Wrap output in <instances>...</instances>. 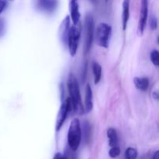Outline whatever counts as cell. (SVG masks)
I'll return each instance as SVG.
<instances>
[{
    "label": "cell",
    "mask_w": 159,
    "mask_h": 159,
    "mask_svg": "<svg viewBox=\"0 0 159 159\" xmlns=\"http://www.w3.org/2000/svg\"><path fill=\"white\" fill-rule=\"evenodd\" d=\"M67 86H68V90L70 96L69 99L71 101L72 109L75 112L78 113L79 114H83L85 113L84 106L82 102L79 83H78L77 79L75 77L74 75L71 74L69 75L68 82H67Z\"/></svg>",
    "instance_id": "6da1fadb"
},
{
    "label": "cell",
    "mask_w": 159,
    "mask_h": 159,
    "mask_svg": "<svg viewBox=\"0 0 159 159\" xmlns=\"http://www.w3.org/2000/svg\"><path fill=\"white\" fill-rule=\"evenodd\" d=\"M82 139V130H81L80 121L75 118L70 124L68 133V143L70 148L72 151H76L79 148Z\"/></svg>",
    "instance_id": "7a4b0ae2"
},
{
    "label": "cell",
    "mask_w": 159,
    "mask_h": 159,
    "mask_svg": "<svg viewBox=\"0 0 159 159\" xmlns=\"http://www.w3.org/2000/svg\"><path fill=\"white\" fill-rule=\"evenodd\" d=\"M111 31L112 28L110 25L105 23H99L96 29V32H95L96 43L102 48H108Z\"/></svg>",
    "instance_id": "3957f363"
},
{
    "label": "cell",
    "mask_w": 159,
    "mask_h": 159,
    "mask_svg": "<svg viewBox=\"0 0 159 159\" xmlns=\"http://www.w3.org/2000/svg\"><path fill=\"white\" fill-rule=\"evenodd\" d=\"M85 43H84V51L85 54L89 51L92 47V43L94 37V22L92 15L88 14L85 17Z\"/></svg>",
    "instance_id": "277c9868"
},
{
    "label": "cell",
    "mask_w": 159,
    "mask_h": 159,
    "mask_svg": "<svg viewBox=\"0 0 159 159\" xmlns=\"http://www.w3.org/2000/svg\"><path fill=\"white\" fill-rule=\"evenodd\" d=\"M76 25L69 28L68 39H67L68 49H69L70 54L71 56L75 55L76 52H77L78 46H79V39H80V28L78 27Z\"/></svg>",
    "instance_id": "5b68a950"
},
{
    "label": "cell",
    "mask_w": 159,
    "mask_h": 159,
    "mask_svg": "<svg viewBox=\"0 0 159 159\" xmlns=\"http://www.w3.org/2000/svg\"><path fill=\"white\" fill-rule=\"evenodd\" d=\"M72 107H71V101L69 98H67L65 102L61 104L60 109H59L58 113H57V120H56V130L59 131L63 126L68 113L71 111Z\"/></svg>",
    "instance_id": "8992f818"
},
{
    "label": "cell",
    "mask_w": 159,
    "mask_h": 159,
    "mask_svg": "<svg viewBox=\"0 0 159 159\" xmlns=\"http://www.w3.org/2000/svg\"><path fill=\"white\" fill-rule=\"evenodd\" d=\"M148 13V0H141V13L138 22V34L142 35L147 23Z\"/></svg>",
    "instance_id": "52a82bcc"
},
{
    "label": "cell",
    "mask_w": 159,
    "mask_h": 159,
    "mask_svg": "<svg viewBox=\"0 0 159 159\" xmlns=\"http://www.w3.org/2000/svg\"><path fill=\"white\" fill-rule=\"evenodd\" d=\"M57 0H34V6L40 10L52 12L57 6Z\"/></svg>",
    "instance_id": "ba28073f"
},
{
    "label": "cell",
    "mask_w": 159,
    "mask_h": 159,
    "mask_svg": "<svg viewBox=\"0 0 159 159\" xmlns=\"http://www.w3.org/2000/svg\"><path fill=\"white\" fill-rule=\"evenodd\" d=\"M69 10L70 16L74 25L79 23L80 19V12H79V5L78 0H69Z\"/></svg>",
    "instance_id": "9c48e42d"
},
{
    "label": "cell",
    "mask_w": 159,
    "mask_h": 159,
    "mask_svg": "<svg viewBox=\"0 0 159 159\" xmlns=\"http://www.w3.org/2000/svg\"><path fill=\"white\" fill-rule=\"evenodd\" d=\"M93 108V91L91 86L89 85H86L85 88V106H84V111L85 113H89Z\"/></svg>",
    "instance_id": "30bf717a"
},
{
    "label": "cell",
    "mask_w": 159,
    "mask_h": 159,
    "mask_svg": "<svg viewBox=\"0 0 159 159\" xmlns=\"http://www.w3.org/2000/svg\"><path fill=\"white\" fill-rule=\"evenodd\" d=\"M69 23L70 19L69 16H66L65 20L62 21L60 26V38L64 43H67V39H68V30H69Z\"/></svg>",
    "instance_id": "8fae6325"
},
{
    "label": "cell",
    "mask_w": 159,
    "mask_h": 159,
    "mask_svg": "<svg viewBox=\"0 0 159 159\" xmlns=\"http://www.w3.org/2000/svg\"><path fill=\"white\" fill-rule=\"evenodd\" d=\"M130 17V0L123 2V29L125 30Z\"/></svg>",
    "instance_id": "7c38bea8"
},
{
    "label": "cell",
    "mask_w": 159,
    "mask_h": 159,
    "mask_svg": "<svg viewBox=\"0 0 159 159\" xmlns=\"http://www.w3.org/2000/svg\"><path fill=\"white\" fill-rule=\"evenodd\" d=\"M134 82L138 89L141 90V91H146L148 88L149 80L148 78H138L135 77L134 79Z\"/></svg>",
    "instance_id": "4fadbf2b"
},
{
    "label": "cell",
    "mask_w": 159,
    "mask_h": 159,
    "mask_svg": "<svg viewBox=\"0 0 159 159\" xmlns=\"http://www.w3.org/2000/svg\"><path fill=\"white\" fill-rule=\"evenodd\" d=\"M107 137L109 138V145L115 147L118 144V136L116 130L114 128H109L107 130Z\"/></svg>",
    "instance_id": "5bb4252c"
},
{
    "label": "cell",
    "mask_w": 159,
    "mask_h": 159,
    "mask_svg": "<svg viewBox=\"0 0 159 159\" xmlns=\"http://www.w3.org/2000/svg\"><path fill=\"white\" fill-rule=\"evenodd\" d=\"M93 71L94 75V82L96 85H97L101 79L102 76V67L97 62H94L93 65Z\"/></svg>",
    "instance_id": "9a60e30c"
},
{
    "label": "cell",
    "mask_w": 159,
    "mask_h": 159,
    "mask_svg": "<svg viewBox=\"0 0 159 159\" xmlns=\"http://www.w3.org/2000/svg\"><path fill=\"white\" fill-rule=\"evenodd\" d=\"M125 159H136L138 157V151L134 148H128L125 152Z\"/></svg>",
    "instance_id": "2e32d148"
},
{
    "label": "cell",
    "mask_w": 159,
    "mask_h": 159,
    "mask_svg": "<svg viewBox=\"0 0 159 159\" xmlns=\"http://www.w3.org/2000/svg\"><path fill=\"white\" fill-rule=\"evenodd\" d=\"M151 60L155 66L159 65V53L157 50H153L151 53Z\"/></svg>",
    "instance_id": "e0dca14e"
},
{
    "label": "cell",
    "mask_w": 159,
    "mask_h": 159,
    "mask_svg": "<svg viewBox=\"0 0 159 159\" xmlns=\"http://www.w3.org/2000/svg\"><path fill=\"white\" fill-rule=\"evenodd\" d=\"M120 154V149L118 146H115V147H111V149L109 152V155L112 158H114L118 157Z\"/></svg>",
    "instance_id": "ac0fdd59"
},
{
    "label": "cell",
    "mask_w": 159,
    "mask_h": 159,
    "mask_svg": "<svg viewBox=\"0 0 159 159\" xmlns=\"http://www.w3.org/2000/svg\"><path fill=\"white\" fill-rule=\"evenodd\" d=\"M150 26L151 29L152 30H156L157 26H158V21H157V18L154 16H152L150 20Z\"/></svg>",
    "instance_id": "d6986e66"
},
{
    "label": "cell",
    "mask_w": 159,
    "mask_h": 159,
    "mask_svg": "<svg viewBox=\"0 0 159 159\" xmlns=\"http://www.w3.org/2000/svg\"><path fill=\"white\" fill-rule=\"evenodd\" d=\"M6 6H7V2H6V0H0V14L4 11Z\"/></svg>",
    "instance_id": "ffe728a7"
},
{
    "label": "cell",
    "mask_w": 159,
    "mask_h": 159,
    "mask_svg": "<svg viewBox=\"0 0 159 159\" xmlns=\"http://www.w3.org/2000/svg\"><path fill=\"white\" fill-rule=\"evenodd\" d=\"M5 31V22L2 19H0V37L4 34Z\"/></svg>",
    "instance_id": "44dd1931"
},
{
    "label": "cell",
    "mask_w": 159,
    "mask_h": 159,
    "mask_svg": "<svg viewBox=\"0 0 159 159\" xmlns=\"http://www.w3.org/2000/svg\"><path fill=\"white\" fill-rule=\"evenodd\" d=\"M54 159H67V158L65 156H64V155H62L61 154L56 153L54 157Z\"/></svg>",
    "instance_id": "7402d4cb"
},
{
    "label": "cell",
    "mask_w": 159,
    "mask_h": 159,
    "mask_svg": "<svg viewBox=\"0 0 159 159\" xmlns=\"http://www.w3.org/2000/svg\"><path fill=\"white\" fill-rule=\"evenodd\" d=\"M158 155H159V152H158V151H156V152H155V153L153 154V156H152V159H159Z\"/></svg>",
    "instance_id": "603a6c76"
},
{
    "label": "cell",
    "mask_w": 159,
    "mask_h": 159,
    "mask_svg": "<svg viewBox=\"0 0 159 159\" xmlns=\"http://www.w3.org/2000/svg\"><path fill=\"white\" fill-rule=\"evenodd\" d=\"M9 1H13V0H9Z\"/></svg>",
    "instance_id": "cb8c5ba5"
},
{
    "label": "cell",
    "mask_w": 159,
    "mask_h": 159,
    "mask_svg": "<svg viewBox=\"0 0 159 159\" xmlns=\"http://www.w3.org/2000/svg\"></svg>",
    "instance_id": "d4e9b609"
}]
</instances>
